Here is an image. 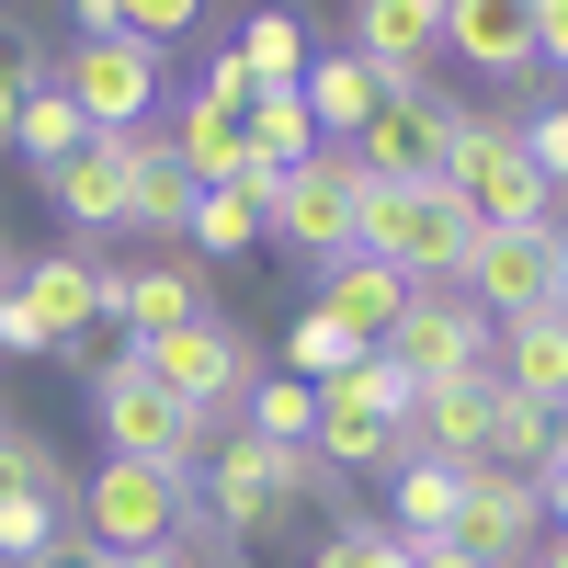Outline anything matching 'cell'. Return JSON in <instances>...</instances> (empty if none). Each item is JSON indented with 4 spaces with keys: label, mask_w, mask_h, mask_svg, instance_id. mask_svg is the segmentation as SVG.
<instances>
[{
    "label": "cell",
    "mask_w": 568,
    "mask_h": 568,
    "mask_svg": "<svg viewBox=\"0 0 568 568\" xmlns=\"http://www.w3.org/2000/svg\"><path fill=\"white\" fill-rule=\"evenodd\" d=\"M0 433H12V409H0Z\"/></svg>",
    "instance_id": "obj_46"
},
{
    "label": "cell",
    "mask_w": 568,
    "mask_h": 568,
    "mask_svg": "<svg viewBox=\"0 0 568 568\" xmlns=\"http://www.w3.org/2000/svg\"><path fill=\"white\" fill-rule=\"evenodd\" d=\"M0 500H58L69 511V455L45 444V433H23V420L0 433Z\"/></svg>",
    "instance_id": "obj_30"
},
{
    "label": "cell",
    "mask_w": 568,
    "mask_h": 568,
    "mask_svg": "<svg viewBox=\"0 0 568 568\" xmlns=\"http://www.w3.org/2000/svg\"><path fill=\"white\" fill-rule=\"evenodd\" d=\"M409 296L420 284L398 273V262H375V251H342V262H318V307L353 329V342H387V329L409 318Z\"/></svg>",
    "instance_id": "obj_19"
},
{
    "label": "cell",
    "mask_w": 568,
    "mask_h": 568,
    "mask_svg": "<svg viewBox=\"0 0 568 568\" xmlns=\"http://www.w3.org/2000/svg\"><path fill=\"white\" fill-rule=\"evenodd\" d=\"M455 546L478 568H524L546 546V511H535V478L511 466H466V500H455Z\"/></svg>",
    "instance_id": "obj_13"
},
{
    "label": "cell",
    "mask_w": 568,
    "mask_h": 568,
    "mask_svg": "<svg viewBox=\"0 0 568 568\" xmlns=\"http://www.w3.org/2000/svg\"><path fill=\"white\" fill-rule=\"evenodd\" d=\"M489 409H500V375H444V387L409 398L398 444L433 455V466H489ZM409 455H398V466H409Z\"/></svg>",
    "instance_id": "obj_14"
},
{
    "label": "cell",
    "mask_w": 568,
    "mask_h": 568,
    "mask_svg": "<svg viewBox=\"0 0 568 568\" xmlns=\"http://www.w3.org/2000/svg\"><path fill=\"white\" fill-rule=\"evenodd\" d=\"M307 568H409V535H387V524H329Z\"/></svg>",
    "instance_id": "obj_33"
},
{
    "label": "cell",
    "mask_w": 568,
    "mask_h": 568,
    "mask_svg": "<svg viewBox=\"0 0 568 568\" xmlns=\"http://www.w3.org/2000/svg\"><path fill=\"white\" fill-rule=\"evenodd\" d=\"M262 216H273V182H227V194H194V227H182V240L205 262H240L262 240Z\"/></svg>",
    "instance_id": "obj_27"
},
{
    "label": "cell",
    "mask_w": 568,
    "mask_h": 568,
    "mask_svg": "<svg viewBox=\"0 0 568 568\" xmlns=\"http://www.w3.org/2000/svg\"><path fill=\"white\" fill-rule=\"evenodd\" d=\"M375 353H387L409 387H444V375H489V364H500V329L466 307L455 284H420V296H409V318H398Z\"/></svg>",
    "instance_id": "obj_11"
},
{
    "label": "cell",
    "mask_w": 568,
    "mask_h": 568,
    "mask_svg": "<svg viewBox=\"0 0 568 568\" xmlns=\"http://www.w3.org/2000/svg\"><path fill=\"white\" fill-rule=\"evenodd\" d=\"M0 568H34V557H0Z\"/></svg>",
    "instance_id": "obj_45"
},
{
    "label": "cell",
    "mask_w": 568,
    "mask_h": 568,
    "mask_svg": "<svg viewBox=\"0 0 568 568\" xmlns=\"http://www.w3.org/2000/svg\"><path fill=\"white\" fill-rule=\"evenodd\" d=\"M444 45L478 80H524L535 69V0H444Z\"/></svg>",
    "instance_id": "obj_20"
},
{
    "label": "cell",
    "mask_w": 568,
    "mask_h": 568,
    "mask_svg": "<svg viewBox=\"0 0 568 568\" xmlns=\"http://www.w3.org/2000/svg\"><path fill=\"white\" fill-rule=\"evenodd\" d=\"M353 58L387 91H420L444 58V0H353Z\"/></svg>",
    "instance_id": "obj_15"
},
{
    "label": "cell",
    "mask_w": 568,
    "mask_h": 568,
    "mask_svg": "<svg viewBox=\"0 0 568 568\" xmlns=\"http://www.w3.org/2000/svg\"><path fill=\"white\" fill-rule=\"evenodd\" d=\"M535 511H546V535H568V455L535 466Z\"/></svg>",
    "instance_id": "obj_38"
},
{
    "label": "cell",
    "mask_w": 568,
    "mask_h": 568,
    "mask_svg": "<svg viewBox=\"0 0 568 568\" xmlns=\"http://www.w3.org/2000/svg\"><path fill=\"white\" fill-rule=\"evenodd\" d=\"M240 125H251V160H262V171H296L307 149H329V136L307 125L296 91H251V114H240Z\"/></svg>",
    "instance_id": "obj_29"
},
{
    "label": "cell",
    "mask_w": 568,
    "mask_h": 568,
    "mask_svg": "<svg viewBox=\"0 0 568 568\" xmlns=\"http://www.w3.org/2000/svg\"><path fill=\"white\" fill-rule=\"evenodd\" d=\"M45 205L69 216V240H125V136H91L80 160H58Z\"/></svg>",
    "instance_id": "obj_18"
},
{
    "label": "cell",
    "mask_w": 568,
    "mask_h": 568,
    "mask_svg": "<svg viewBox=\"0 0 568 568\" xmlns=\"http://www.w3.org/2000/svg\"><path fill=\"white\" fill-rule=\"evenodd\" d=\"M353 194H364V160H353V149H307L296 171H273L262 240L307 251V262H342V251H353Z\"/></svg>",
    "instance_id": "obj_9"
},
{
    "label": "cell",
    "mask_w": 568,
    "mask_h": 568,
    "mask_svg": "<svg viewBox=\"0 0 568 568\" xmlns=\"http://www.w3.org/2000/svg\"><path fill=\"white\" fill-rule=\"evenodd\" d=\"M329 398H353V409H375V420H409V398H420V387H409L387 353H364L353 375H329Z\"/></svg>",
    "instance_id": "obj_34"
},
{
    "label": "cell",
    "mask_w": 568,
    "mask_h": 568,
    "mask_svg": "<svg viewBox=\"0 0 568 568\" xmlns=\"http://www.w3.org/2000/svg\"><path fill=\"white\" fill-rule=\"evenodd\" d=\"M466 307H478L489 329L511 318H535L568 296V262H557V227H478V251H466V284H455Z\"/></svg>",
    "instance_id": "obj_10"
},
{
    "label": "cell",
    "mask_w": 568,
    "mask_h": 568,
    "mask_svg": "<svg viewBox=\"0 0 568 568\" xmlns=\"http://www.w3.org/2000/svg\"><path fill=\"white\" fill-rule=\"evenodd\" d=\"M557 262H568V227H557Z\"/></svg>",
    "instance_id": "obj_44"
},
{
    "label": "cell",
    "mask_w": 568,
    "mask_h": 568,
    "mask_svg": "<svg viewBox=\"0 0 568 568\" xmlns=\"http://www.w3.org/2000/svg\"><path fill=\"white\" fill-rule=\"evenodd\" d=\"M91 318H103V262H80V251L12 262V284H0V353L12 364H58Z\"/></svg>",
    "instance_id": "obj_5"
},
{
    "label": "cell",
    "mask_w": 568,
    "mask_h": 568,
    "mask_svg": "<svg viewBox=\"0 0 568 568\" xmlns=\"http://www.w3.org/2000/svg\"><path fill=\"white\" fill-rule=\"evenodd\" d=\"M91 420H103V455H136V466H171V478H194V455H205V420L160 398L149 387V364L114 353L103 375H91Z\"/></svg>",
    "instance_id": "obj_8"
},
{
    "label": "cell",
    "mask_w": 568,
    "mask_h": 568,
    "mask_svg": "<svg viewBox=\"0 0 568 568\" xmlns=\"http://www.w3.org/2000/svg\"><path fill=\"white\" fill-rule=\"evenodd\" d=\"M45 69H58V91L80 103L91 136H149V114H160V45H136V34H69Z\"/></svg>",
    "instance_id": "obj_7"
},
{
    "label": "cell",
    "mask_w": 568,
    "mask_h": 568,
    "mask_svg": "<svg viewBox=\"0 0 568 568\" xmlns=\"http://www.w3.org/2000/svg\"><path fill=\"white\" fill-rule=\"evenodd\" d=\"M296 103H307V125L329 136V149H353V136L375 125V103H387V80H375L353 45H318V58H307V80H296Z\"/></svg>",
    "instance_id": "obj_21"
},
{
    "label": "cell",
    "mask_w": 568,
    "mask_h": 568,
    "mask_svg": "<svg viewBox=\"0 0 568 568\" xmlns=\"http://www.w3.org/2000/svg\"><path fill=\"white\" fill-rule=\"evenodd\" d=\"M80 149H91L80 103L58 91V69H34V80H23V103H12V160H34V182H45L58 160H80Z\"/></svg>",
    "instance_id": "obj_24"
},
{
    "label": "cell",
    "mask_w": 568,
    "mask_h": 568,
    "mask_svg": "<svg viewBox=\"0 0 568 568\" xmlns=\"http://www.w3.org/2000/svg\"><path fill=\"white\" fill-rule=\"evenodd\" d=\"M455 114H466V103H444L433 80H420V91H387V103H375V125L353 136L364 182H444V149H455Z\"/></svg>",
    "instance_id": "obj_12"
},
{
    "label": "cell",
    "mask_w": 568,
    "mask_h": 568,
    "mask_svg": "<svg viewBox=\"0 0 568 568\" xmlns=\"http://www.w3.org/2000/svg\"><path fill=\"white\" fill-rule=\"evenodd\" d=\"M227 58L251 69V91H296L318 45H307V23H296V12H251L240 34H227Z\"/></svg>",
    "instance_id": "obj_26"
},
{
    "label": "cell",
    "mask_w": 568,
    "mask_h": 568,
    "mask_svg": "<svg viewBox=\"0 0 568 568\" xmlns=\"http://www.w3.org/2000/svg\"><path fill=\"white\" fill-rule=\"evenodd\" d=\"M182 500H194V478H171V466H136V455H103V466L69 489V535H80V546H103V557H125V546H171Z\"/></svg>",
    "instance_id": "obj_6"
},
{
    "label": "cell",
    "mask_w": 568,
    "mask_h": 568,
    "mask_svg": "<svg viewBox=\"0 0 568 568\" xmlns=\"http://www.w3.org/2000/svg\"><path fill=\"white\" fill-rule=\"evenodd\" d=\"M524 568H568V535H546V546H535V557H524Z\"/></svg>",
    "instance_id": "obj_40"
},
{
    "label": "cell",
    "mask_w": 568,
    "mask_h": 568,
    "mask_svg": "<svg viewBox=\"0 0 568 568\" xmlns=\"http://www.w3.org/2000/svg\"><path fill=\"white\" fill-rule=\"evenodd\" d=\"M535 69H568V0H535Z\"/></svg>",
    "instance_id": "obj_37"
},
{
    "label": "cell",
    "mask_w": 568,
    "mask_h": 568,
    "mask_svg": "<svg viewBox=\"0 0 568 568\" xmlns=\"http://www.w3.org/2000/svg\"><path fill=\"white\" fill-rule=\"evenodd\" d=\"M240 420H251L262 444H307V433H318V387H307V375H262Z\"/></svg>",
    "instance_id": "obj_32"
},
{
    "label": "cell",
    "mask_w": 568,
    "mask_h": 568,
    "mask_svg": "<svg viewBox=\"0 0 568 568\" xmlns=\"http://www.w3.org/2000/svg\"><path fill=\"white\" fill-rule=\"evenodd\" d=\"M557 455H568V409H557Z\"/></svg>",
    "instance_id": "obj_43"
},
{
    "label": "cell",
    "mask_w": 568,
    "mask_h": 568,
    "mask_svg": "<svg viewBox=\"0 0 568 568\" xmlns=\"http://www.w3.org/2000/svg\"><path fill=\"white\" fill-rule=\"evenodd\" d=\"M353 251L398 262L409 284H466L478 216H466L444 182H364V194H353Z\"/></svg>",
    "instance_id": "obj_2"
},
{
    "label": "cell",
    "mask_w": 568,
    "mask_h": 568,
    "mask_svg": "<svg viewBox=\"0 0 568 568\" xmlns=\"http://www.w3.org/2000/svg\"><path fill=\"white\" fill-rule=\"evenodd\" d=\"M455 500H466V466H433V455L387 466V535H409V546L455 535Z\"/></svg>",
    "instance_id": "obj_25"
},
{
    "label": "cell",
    "mask_w": 568,
    "mask_h": 568,
    "mask_svg": "<svg viewBox=\"0 0 568 568\" xmlns=\"http://www.w3.org/2000/svg\"><path fill=\"white\" fill-rule=\"evenodd\" d=\"M489 375H500V387H524V398H546V409H568V296L535 307V318H511Z\"/></svg>",
    "instance_id": "obj_23"
},
{
    "label": "cell",
    "mask_w": 568,
    "mask_h": 568,
    "mask_svg": "<svg viewBox=\"0 0 568 568\" xmlns=\"http://www.w3.org/2000/svg\"><path fill=\"white\" fill-rule=\"evenodd\" d=\"M194 23H205V0H114V34H136V45H171Z\"/></svg>",
    "instance_id": "obj_36"
},
{
    "label": "cell",
    "mask_w": 568,
    "mask_h": 568,
    "mask_svg": "<svg viewBox=\"0 0 568 568\" xmlns=\"http://www.w3.org/2000/svg\"><path fill=\"white\" fill-rule=\"evenodd\" d=\"M0 284H12V240H0Z\"/></svg>",
    "instance_id": "obj_42"
},
{
    "label": "cell",
    "mask_w": 568,
    "mask_h": 568,
    "mask_svg": "<svg viewBox=\"0 0 568 568\" xmlns=\"http://www.w3.org/2000/svg\"><path fill=\"white\" fill-rule=\"evenodd\" d=\"M171 160L182 171H194V194H227V182H273L262 160H251V125L240 114H227V103H205V91H194V103H171Z\"/></svg>",
    "instance_id": "obj_17"
},
{
    "label": "cell",
    "mask_w": 568,
    "mask_h": 568,
    "mask_svg": "<svg viewBox=\"0 0 568 568\" xmlns=\"http://www.w3.org/2000/svg\"><path fill=\"white\" fill-rule=\"evenodd\" d=\"M409 568H478V557H466L455 535H433V546H409Z\"/></svg>",
    "instance_id": "obj_39"
},
{
    "label": "cell",
    "mask_w": 568,
    "mask_h": 568,
    "mask_svg": "<svg viewBox=\"0 0 568 568\" xmlns=\"http://www.w3.org/2000/svg\"><path fill=\"white\" fill-rule=\"evenodd\" d=\"M511 125H524V160L546 171V194H568V91H557V103H524Z\"/></svg>",
    "instance_id": "obj_35"
},
{
    "label": "cell",
    "mask_w": 568,
    "mask_h": 568,
    "mask_svg": "<svg viewBox=\"0 0 568 568\" xmlns=\"http://www.w3.org/2000/svg\"><path fill=\"white\" fill-rule=\"evenodd\" d=\"M103 318H125V342H149V329L216 318V296L194 262H103Z\"/></svg>",
    "instance_id": "obj_16"
},
{
    "label": "cell",
    "mask_w": 568,
    "mask_h": 568,
    "mask_svg": "<svg viewBox=\"0 0 568 568\" xmlns=\"http://www.w3.org/2000/svg\"><path fill=\"white\" fill-rule=\"evenodd\" d=\"M125 353L149 364V387L182 398L205 433H227V420L251 409V387H262V353L227 329V307H216V318H182V329H149V342H125Z\"/></svg>",
    "instance_id": "obj_3"
},
{
    "label": "cell",
    "mask_w": 568,
    "mask_h": 568,
    "mask_svg": "<svg viewBox=\"0 0 568 568\" xmlns=\"http://www.w3.org/2000/svg\"><path fill=\"white\" fill-rule=\"evenodd\" d=\"M375 342H353V329L342 318H329V307H307L296 329H284V375H307V387H329V375H353Z\"/></svg>",
    "instance_id": "obj_31"
},
{
    "label": "cell",
    "mask_w": 568,
    "mask_h": 568,
    "mask_svg": "<svg viewBox=\"0 0 568 568\" xmlns=\"http://www.w3.org/2000/svg\"><path fill=\"white\" fill-rule=\"evenodd\" d=\"M0 160H12V103H0Z\"/></svg>",
    "instance_id": "obj_41"
},
{
    "label": "cell",
    "mask_w": 568,
    "mask_h": 568,
    "mask_svg": "<svg viewBox=\"0 0 568 568\" xmlns=\"http://www.w3.org/2000/svg\"><path fill=\"white\" fill-rule=\"evenodd\" d=\"M546 455H557V409H546V398H524V387H500V409H489V466L535 478Z\"/></svg>",
    "instance_id": "obj_28"
},
{
    "label": "cell",
    "mask_w": 568,
    "mask_h": 568,
    "mask_svg": "<svg viewBox=\"0 0 568 568\" xmlns=\"http://www.w3.org/2000/svg\"><path fill=\"white\" fill-rule=\"evenodd\" d=\"M194 500H205L240 546H262V535H284V524H307V511H329L342 478L318 466V444H262L251 420H227V433H205V455H194Z\"/></svg>",
    "instance_id": "obj_1"
},
{
    "label": "cell",
    "mask_w": 568,
    "mask_h": 568,
    "mask_svg": "<svg viewBox=\"0 0 568 568\" xmlns=\"http://www.w3.org/2000/svg\"><path fill=\"white\" fill-rule=\"evenodd\" d=\"M444 194L478 227H557V194H546V171L524 160V125H511V114H455Z\"/></svg>",
    "instance_id": "obj_4"
},
{
    "label": "cell",
    "mask_w": 568,
    "mask_h": 568,
    "mask_svg": "<svg viewBox=\"0 0 568 568\" xmlns=\"http://www.w3.org/2000/svg\"><path fill=\"white\" fill-rule=\"evenodd\" d=\"M125 227H149V240L194 227V171L171 160V136H125Z\"/></svg>",
    "instance_id": "obj_22"
}]
</instances>
